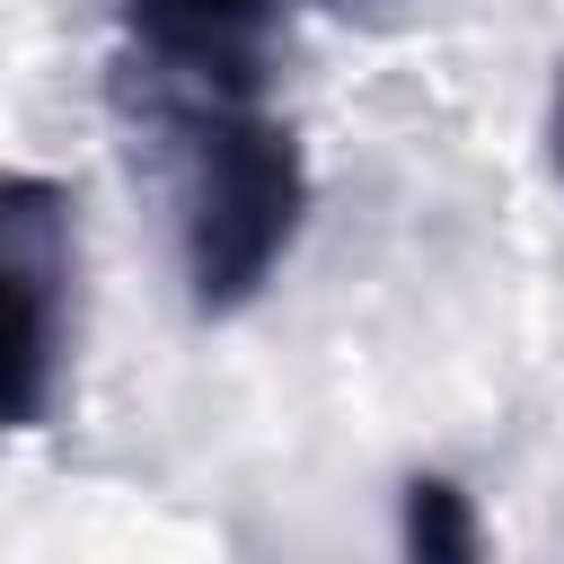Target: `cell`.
<instances>
[{"mask_svg":"<svg viewBox=\"0 0 564 564\" xmlns=\"http://www.w3.org/2000/svg\"><path fill=\"white\" fill-rule=\"evenodd\" d=\"M132 70L167 106H247L264 88V53L282 0H115Z\"/></svg>","mask_w":564,"mask_h":564,"instance_id":"3957f363","label":"cell"},{"mask_svg":"<svg viewBox=\"0 0 564 564\" xmlns=\"http://www.w3.org/2000/svg\"><path fill=\"white\" fill-rule=\"evenodd\" d=\"M397 546L405 564H485V511L458 476L441 467H414L397 485Z\"/></svg>","mask_w":564,"mask_h":564,"instance_id":"277c9868","label":"cell"},{"mask_svg":"<svg viewBox=\"0 0 564 564\" xmlns=\"http://www.w3.org/2000/svg\"><path fill=\"white\" fill-rule=\"evenodd\" d=\"M79 194L35 167H0V432H44L70 361Z\"/></svg>","mask_w":564,"mask_h":564,"instance_id":"7a4b0ae2","label":"cell"},{"mask_svg":"<svg viewBox=\"0 0 564 564\" xmlns=\"http://www.w3.org/2000/svg\"><path fill=\"white\" fill-rule=\"evenodd\" d=\"M546 141H555V176H564V79H555V132Z\"/></svg>","mask_w":564,"mask_h":564,"instance_id":"5b68a950","label":"cell"},{"mask_svg":"<svg viewBox=\"0 0 564 564\" xmlns=\"http://www.w3.org/2000/svg\"><path fill=\"white\" fill-rule=\"evenodd\" d=\"M185 123V212H176V247H185V291L203 317H238L291 256L300 220H308V150L282 115L247 106H176Z\"/></svg>","mask_w":564,"mask_h":564,"instance_id":"6da1fadb","label":"cell"}]
</instances>
